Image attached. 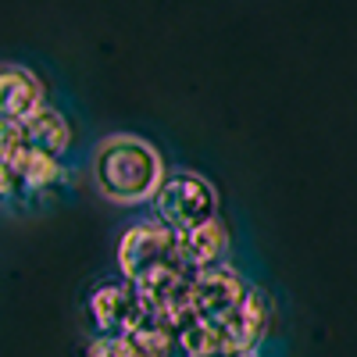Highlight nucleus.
<instances>
[{
    "label": "nucleus",
    "mask_w": 357,
    "mask_h": 357,
    "mask_svg": "<svg viewBox=\"0 0 357 357\" xmlns=\"http://www.w3.org/2000/svg\"><path fill=\"white\" fill-rule=\"evenodd\" d=\"M268 296L225 261L197 275L175 333L190 357H204L218 350H257V343L268 336Z\"/></svg>",
    "instance_id": "obj_1"
},
{
    "label": "nucleus",
    "mask_w": 357,
    "mask_h": 357,
    "mask_svg": "<svg viewBox=\"0 0 357 357\" xmlns=\"http://www.w3.org/2000/svg\"><path fill=\"white\" fill-rule=\"evenodd\" d=\"M89 172H93V186L104 200L151 204V197L165 183V158L143 136L118 132V136H107L97 143Z\"/></svg>",
    "instance_id": "obj_2"
},
{
    "label": "nucleus",
    "mask_w": 357,
    "mask_h": 357,
    "mask_svg": "<svg viewBox=\"0 0 357 357\" xmlns=\"http://www.w3.org/2000/svg\"><path fill=\"white\" fill-rule=\"evenodd\" d=\"M168 272H193L178 250V232L146 215L118 236V275L122 279L139 286Z\"/></svg>",
    "instance_id": "obj_3"
},
{
    "label": "nucleus",
    "mask_w": 357,
    "mask_h": 357,
    "mask_svg": "<svg viewBox=\"0 0 357 357\" xmlns=\"http://www.w3.org/2000/svg\"><path fill=\"white\" fill-rule=\"evenodd\" d=\"M218 211H222V204H218L215 183L204 178L200 172H190V168L165 172V183L151 197V218L168 225L172 232L200 229L207 222L222 218Z\"/></svg>",
    "instance_id": "obj_4"
},
{
    "label": "nucleus",
    "mask_w": 357,
    "mask_h": 357,
    "mask_svg": "<svg viewBox=\"0 0 357 357\" xmlns=\"http://www.w3.org/2000/svg\"><path fill=\"white\" fill-rule=\"evenodd\" d=\"M86 318L93 325V336L104 340H122L139 333L143 325H151L154 311L146 304V296L136 289V282L114 275L100 279L86 296Z\"/></svg>",
    "instance_id": "obj_5"
},
{
    "label": "nucleus",
    "mask_w": 357,
    "mask_h": 357,
    "mask_svg": "<svg viewBox=\"0 0 357 357\" xmlns=\"http://www.w3.org/2000/svg\"><path fill=\"white\" fill-rule=\"evenodd\" d=\"M61 161L25 146L15 132L8 154L0 158V204H25L61 183Z\"/></svg>",
    "instance_id": "obj_6"
},
{
    "label": "nucleus",
    "mask_w": 357,
    "mask_h": 357,
    "mask_svg": "<svg viewBox=\"0 0 357 357\" xmlns=\"http://www.w3.org/2000/svg\"><path fill=\"white\" fill-rule=\"evenodd\" d=\"M47 104L43 82L25 65H0V122L22 126L29 114Z\"/></svg>",
    "instance_id": "obj_7"
},
{
    "label": "nucleus",
    "mask_w": 357,
    "mask_h": 357,
    "mask_svg": "<svg viewBox=\"0 0 357 357\" xmlns=\"http://www.w3.org/2000/svg\"><path fill=\"white\" fill-rule=\"evenodd\" d=\"M15 132H18V139L25 146H33V151H40L47 158H57V161L68 154V143H72L68 118L50 104H43L36 114H29L22 126H15Z\"/></svg>",
    "instance_id": "obj_8"
},
{
    "label": "nucleus",
    "mask_w": 357,
    "mask_h": 357,
    "mask_svg": "<svg viewBox=\"0 0 357 357\" xmlns=\"http://www.w3.org/2000/svg\"><path fill=\"white\" fill-rule=\"evenodd\" d=\"M178 250H183L186 264L193 272H207L215 264H225V254H229V229L222 218L207 222L200 229H190V232H178Z\"/></svg>",
    "instance_id": "obj_9"
},
{
    "label": "nucleus",
    "mask_w": 357,
    "mask_h": 357,
    "mask_svg": "<svg viewBox=\"0 0 357 357\" xmlns=\"http://www.w3.org/2000/svg\"><path fill=\"white\" fill-rule=\"evenodd\" d=\"M11 139H15V126H8V122H0V158L8 154V146H11Z\"/></svg>",
    "instance_id": "obj_10"
},
{
    "label": "nucleus",
    "mask_w": 357,
    "mask_h": 357,
    "mask_svg": "<svg viewBox=\"0 0 357 357\" xmlns=\"http://www.w3.org/2000/svg\"><path fill=\"white\" fill-rule=\"evenodd\" d=\"M204 357H257V350H218V354H204Z\"/></svg>",
    "instance_id": "obj_11"
}]
</instances>
